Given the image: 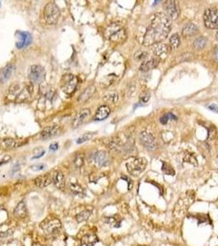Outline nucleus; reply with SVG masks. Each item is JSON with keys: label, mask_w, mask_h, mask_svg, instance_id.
<instances>
[{"label": "nucleus", "mask_w": 218, "mask_h": 246, "mask_svg": "<svg viewBox=\"0 0 218 246\" xmlns=\"http://www.w3.org/2000/svg\"><path fill=\"white\" fill-rule=\"evenodd\" d=\"M207 44V39L203 36H200L194 40V46L196 49H203Z\"/></svg>", "instance_id": "obj_28"}, {"label": "nucleus", "mask_w": 218, "mask_h": 246, "mask_svg": "<svg viewBox=\"0 0 218 246\" xmlns=\"http://www.w3.org/2000/svg\"><path fill=\"white\" fill-rule=\"evenodd\" d=\"M70 189L72 190V191L75 195H81L84 193L83 188L76 183H72V184H70Z\"/></svg>", "instance_id": "obj_31"}, {"label": "nucleus", "mask_w": 218, "mask_h": 246, "mask_svg": "<svg viewBox=\"0 0 218 246\" xmlns=\"http://www.w3.org/2000/svg\"><path fill=\"white\" fill-rule=\"evenodd\" d=\"M104 99L106 101H108L109 103H116L117 100H118V96L116 93H113V94H108L106 95V97L104 98Z\"/></svg>", "instance_id": "obj_33"}, {"label": "nucleus", "mask_w": 218, "mask_h": 246, "mask_svg": "<svg viewBox=\"0 0 218 246\" xmlns=\"http://www.w3.org/2000/svg\"><path fill=\"white\" fill-rule=\"evenodd\" d=\"M0 5H1V4H0Z\"/></svg>", "instance_id": "obj_47"}, {"label": "nucleus", "mask_w": 218, "mask_h": 246, "mask_svg": "<svg viewBox=\"0 0 218 246\" xmlns=\"http://www.w3.org/2000/svg\"><path fill=\"white\" fill-rule=\"evenodd\" d=\"M153 53L159 57H166L169 52V46L166 43H158L152 45Z\"/></svg>", "instance_id": "obj_16"}, {"label": "nucleus", "mask_w": 218, "mask_h": 246, "mask_svg": "<svg viewBox=\"0 0 218 246\" xmlns=\"http://www.w3.org/2000/svg\"><path fill=\"white\" fill-rule=\"evenodd\" d=\"M90 110L89 108H85L83 110L79 112L76 117H74L72 122V127L73 128H77L79 127L80 125H82L85 122V121L90 117Z\"/></svg>", "instance_id": "obj_14"}, {"label": "nucleus", "mask_w": 218, "mask_h": 246, "mask_svg": "<svg viewBox=\"0 0 218 246\" xmlns=\"http://www.w3.org/2000/svg\"><path fill=\"white\" fill-rule=\"evenodd\" d=\"M214 58H215V60L218 62V47H217L216 49H215V52H214Z\"/></svg>", "instance_id": "obj_44"}, {"label": "nucleus", "mask_w": 218, "mask_h": 246, "mask_svg": "<svg viewBox=\"0 0 218 246\" xmlns=\"http://www.w3.org/2000/svg\"><path fill=\"white\" fill-rule=\"evenodd\" d=\"M8 162V161H5V159L2 160V162H0V166H1V165H3V163H5V162Z\"/></svg>", "instance_id": "obj_45"}, {"label": "nucleus", "mask_w": 218, "mask_h": 246, "mask_svg": "<svg viewBox=\"0 0 218 246\" xmlns=\"http://www.w3.org/2000/svg\"><path fill=\"white\" fill-rule=\"evenodd\" d=\"M62 130V127L60 126L57 125H53V126H46L42 130L40 136L43 140H49L52 138H54L56 136L59 135Z\"/></svg>", "instance_id": "obj_12"}, {"label": "nucleus", "mask_w": 218, "mask_h": 246, "mask_svg": "<svg viewBox=\"0 0 218 246\" xmlns=\"http://www.w3.org/2000/svg\"><path fill=\"white\" fill-rule=\"evenodd\" d=\"M217 135V130L214 126H211L208 130V140H213Z\"/></svg>", "instance_id": "obj_38"}, {"label": "nucleus", "mask_w": 218, "mask_h": 246, "mask_svg": "<svg viewBox=\"0 0 218 246\" xmlns=\"http://www.w3.org/2000/svg\"><path fill=\"white\" fill-rule=\"evenodd\" d=\"M139 139L140 141L143 144V145L148 150H155L157 148V142L154 138V136L147 132V131H143L139 135Z\"/></svg>", "instance_id": "obj_11"}, {"label": "nucleus", "mask_w": 218, "mask_h": 246, "mask_svg": "<svg viewBox=\"0 0 218 246\" xmlns=\"http://www.w3.org/2000/svg\"><path fill=\"white\" fill-rule=\"evenodd\" d=\"M106 37L114 43H121L127 38V33L121 25L113 23L109 25L105 32Z\"/></svg>", "instance_id": "obj_2"}, {"label": "nucleus", "mask_w": 218, "mask_h": 246, "mask_svg": "<svg viewBox=\"0 0 218 246\" xmlns=\"http://www.w3.org/2000/svg\"><path fill=\"white\" fill-rule=\"evenodd\" d=\"M12 231H8L7 232H1L0 233V241H4L6 240V239H8L12 236Z\"/></svg>", "instance_id": "obj_37"}, {"label": "nucleus", "mask_w": 218, "mask_h": 246, "mask_svg": "<svg viewBox=\"0 0 218 246\" xmlns=\"http://www.w3.org/2000/svg\"><path fill=\"white\" fill-rule=\"evenodd\" d=\"M53 182L58 189L63 190L65 187V178L63 174L59 171L55 172L53 175Z\"/></svg>", "instance_id": "obj_22"}, {"label": "nucleus", "mask_w": 218, "mask_h": 246, "mask_svg": "<svg viewBox=\"0 0 218 246\" xmlns=\"http://www.w3.org/2000/svg\"><path fill=\"white\" fill-rule=\"evenodd\" d=\"M160 62V60L158 59V58H153V59H151L149 61H144L140 67H139V70L142 71V72H148V71H150L152 69H154L156 68L158 66Z\"/></svg>", "instance_id": "obj_23"}, {"label": "nucleus", "mask_w": 218, "mask_h": 246, "mask_svg": "<svg viewBox=\"0 0 218 246\" xmlns=\"http://www.w3.org/2000/svg\"><path fill=\"white\" fill-rule=\"evenodd\" d=\"M91 138H92V134H84V135H81L79 139L77 140L76 143H77V144H82V143H84V142L88 141L89 140H90Z\"/></svg>", "instance_id": "obj_35"}, {"label": "nucleus", "mask_w": 218, "mask_h": 246, "mask_svg": "<svg viewBox=\"0 0 218 246\" xmlns=\"http://www.w3.org/2000/svg\"><path fill=\"white\" fill-rule=\"evenodd\" d=\"M168 120H169V116H168V114H165V115H163L162 117L160 118V122H161L162 124H163V125L167 124V122H168Z\"/></svg>", "instance_id": "obj_41"}, {"label": "nucleus", "mask_w": 218, "mask_h": 246, "mask_svg": "<svg viewBox=\"0 0 218 246\" xmlns=\"http://www.w3.org/2000/svg\"><path fill=\"white\" fill-rule=\"evenodd\" d=\"M98 241V239L94 234H88L83 236L81 243L83 245L85 246H94Z\"/></svg>", "instance_id": "obj_24"}, {"label": "nucleus", "mask_w": 218, "mask_h": 246, "mask_svg": "<svg viewBox=\"0 0 218 246\" xmlns=\"http://www.w3.org/2000/svg\"><path fill=\"white\" fill-rule=\"evenodd\" d=\"M15 71L13 64H7L0 70V83H4L8 80Z\"/></svg>", "instance_id": "obj_17"}, {"label": "nucleus", "mask_w": 218, "mask_h": 246, "mask_svg": "<svg viewBox=\"0 0 218 246\" xmlns=\"http://www.w3.org/2000/svg\"><path fill=\"white\" fill-rule=\"evenodd\" d=\"M79 84V79L72 74H65L61 79V89L67 95H72Z\"/></svg>", "instance_id": "obj_4"}, {"label": "nucleus", "mask_w": 218, "mask_h": 246, "mask_svg": "<svg viewBox=\"0 0 218 246\" xmlns=\"http://www.w3.org/2000/svg\"><path fill=\"white\" fill-rule=\"evenodd\" d=\"M208 108H209L210 110H212V111H213V112H218V107L216 104L210 105V106L208 107Z\"/></svg>", "instance_id": "obj_43"}, {"label": "nucleus", "mask_w": 218, "mask_h": 246, "mask_svg": "<svg viewBox=\"0 0 218 246\" xmlns=\"http://www.w3.org/2000/svg\"><path fill=\"white\" fill-rule=\"evenodd\" d=\"M181 43V39L180 36L177 34L172 35L170 38V47L171 49H176Z\"/></svg>", "instance_id": "obj_27"}, {"label": "nucleus", "mask_w": 218, "mask_h": 246, "mask_svg": "<svg viewBox=\"0 0 218 246\" xmlns=\"http://www.w3.org/2000/svg\"><path fill=\"white\" fill-rule=\"evenodd\" d=\"M90 212L88 211V210H85V211H82L80 212V213H78L76 217V219L77 222H82V221H85L86 220H88V218L90 217Z\"/></svg>", "instance_id": "obj_29"}, {"label": "nucleus", "mask_w": 218, "mask_h": 246, "mask_svg": "<svg viewBox=\"0 0 218 246\" xmlns=\"http://www.w3.org/2000/svg\"><path fill=\"white\" fill-rule=\"evenodd\" d=\"M148 53H146V52H144V51H138V52L135 53L134 57H135L136 60L141 61V60L145 59L146 57H148Z\"/></svg>", "instance_id": "obj_34"}, {"label": "nucleus", "mask_w": 218, "mask_h": 246, "mask_svg": "<svg viewBox=\"0 0 218 246\" xmlns=\"http://www.w3.org/2000/svg\"><path fill=\"white\" fill-rule=\"evenodd\" d=\"M60 16V9L54 2H49L44 7L43 17L47 24L55 25L58 21Z\"/></svg>", "instance_id": "obj_6"}, {"label": "nucleus", "mask_w": 218, "mask_h": 246, "mask_svg": "<svg viewBox=\"0 0 218 246\" xmlns=\"http://www.w3.org/2000/svg\"><path fill=\"white\" fill-rule=\"evenodd\" d=\"M185 161H187V162H189V163H194V162L193 161H194V162H196V158H194V157H193L191 154H187L186 155V157L185 158Z\"/></svg>", "instance_id": "obj_40"}, {"label": "nucleus", "mask_w": 218, "mask_h": 246, "mask_svg": "<svg viewBox=\"0 0 218 246\" xmlns=\"http://www.w3.org/2000/svg\"><path fill=\"white\" fill-rule=\"evenodd\" d=\"M199 31L198 27L193 23H189L187 24L182 30V35L184 36H192L197 34Z\"/></svg>", "instance_id": "obj_25"}, {"label": "nucleus", "mask_w": 218, "mask_h": 246, "mask_svg": "<svg viewBox=\"0 0 218 246\" xmlns=\"http://www.w3.org/2000/svg\"><path fill=\"white\" fill-rule=\"evenodd\" d=\"M84 161H85V158L84 155L82 154H76L74 158V164L76 167H81L84 165Z\"/></svg>", "instance_id": "obj_30"}, {"label": "nucleus", "mask_w": 218, "mask_h": 246, "mask_svg": "<svg viewBox=\"0 0 218 246\" xmlns=\"http://www.w3.org/2000/svg\"><path fill=\"white\" fill-rule=\"evenodd\" d=\"M53 180V177L49 175H41L35 179V184L39 188H44L47 187Z\"/></svg>", "instance_id": "obj_21"}, {"label": "nucleus", "mask_w": 218, "mask_h": 246, "mask_svg": "<svg viewBox=\"0 0 218 246\" xmlns=\"http://www.w3.org/2000/svg\"><path fill=\"white\" fill-rule=\"evenodd\" d=\"M162 172L167 174V175H169V176H174L175 175V171L174 169L170 166L168 163H166V162H162Z\"/></svg>", "instance_id": "obj_32"}, {"label": "nucleus", "mask_w": 218, "mask_h": 246, "mask_svg": "<svg viewBox=\"0 0 218 246\" xmlns=\"http://www.w3.org/2000/svg\"><path fill=\"white\" fill-rule=\"evenodd\" d=\"M58 148H59V145H58V143H53V144L50 145L49 149H50L51 151H57V150L58 149Z\"/></svg>", "instance_id": "obj_42"}, {"label": "nucleus", "mask_w": 218, "mask_h": 246, "mask_svg": "<svg viewBox=\"0 0 218 246\" xmlns=\"http://www.w3.org/2000/svg\"><path fill=\"white\" fill-rule=\"evenodd\" d=\"M163 9L170 20H176L180 15V8L176 1H166L163 3Z\"/></svg>", "instance_id": "obj_9"}, {"label": "nucleus", "mask_w": 218, "mask_h": 246, "mask_svg": "<svg viewBox=\"0 0 218 246\" xmlns=\"http://www.w3.org/2000/svg\"><path fill=\"white\" fill-rule=\"evenodd\" d=\"M216 38H217V39L218 40V31L217 32V34H216Z\"/></svg>", "instance_id": "obj_46"}, {"label": "nucleus", "mask_w": 218, "mask_h": 246, "mask_svg": "<svg viewBox=\"0 0 218 246\" xmlns=\"http://www.w3.org/2000/svg\"><path fill=\"white\" fill-rule=\"evenodd\" d=\"M94 160L99 166H107L110 164L109 155L105 151H98L94 155Z\"/></svg>", "instance_id": "obj_15"}, {"label": "nucleus", "mask_w": 218, "mask_h": 246, "mask_svg": "<svg viewBox=\"0 0 218 246\" xmlns=\"http://www.w3.org/2000/svg\"><path fill=\"white\" fill-rule=\"evenodd\" d=\"M149 98H150V95H149V94L146 93V94H142V95L140 96V100L142 101V103H147V102L148 101Z\"/></svg>", "instance_id": "obj_39"}, {"label": "nucleus", "mask_w": 218, "mask_h": 246, "mask_svg": "<svg viewBox=\"0 0 218 246\" xmlns=\"http://www.w3.org/2000/svg\"><path fill=\"white\" fill-rule=\"evenodd\" d=\"M39 227L47 235L55 237L60 233L62 224L58 218L53 217H49L40 223Z\"/></svg>", "instance_id": "obj_3"}, {"label": "nucleus", "mask_w": 218, "mask_h": 246, "mask_svg": "<svg viewBox=\"0 0 218 246\" xmlns=\"http://www.w3.org/2000/svg\"><path fill=\"white\" fill-rule=\"evenodd\" d=\"M13 214L17 218H19V219H23L26 217L27 209H26V205H25L24 201H21L17 205V207L14 209Z\"/></svg>", "instance_id": "obj_19"}, {"label": "nucleus", "mask_w": 218, "mask_h": 246, "mask_svg": "<svg viewBox=\"0 0 218 246\" xmlns=\"http://www.w3.org/2000/svg\"><path fill=\"white\" fill-rule=\"evenodd\" d=\"M148 164L144 158H131L126 162V169L128 172L134 176H137L144 171Z\"/></svg>", "instance_id": "obj_5"}, {"label": "nucleus", "mask_w": 218, "mask_h": 246, "mask_svg": "<svg viewBox=\"0 0 218 246\" xmlns=\"http://www.w3.org/2000/svg\"><path fill=\"white\" fill-rule=\"evenodd\" d=\"M171 29V20L163 12H157L152 15L151 22L144 36L143 43L151 46L164 40Z\"/></svg>", "instance_id": "obj_1"}, {"label": "nucleus", "mask_w": 218, "mask_h": 246, "mask_svg": "<svg viewBox=\"0 0 218 246\" xmlns=\"http://www.w3.org/2000/svg\"><path fill=\"white\" fill-rule=\"evenodd\" d=\"M203 22L209 29H218V9L212 7L207 9L203 14Z\"/></svg>", "instance_id": "obj_8"}, {"label": "nucleus", "mask_w": 218, "mask_h": 246, "mask_svg": "<svg viewBox=\"0 0 218 246\" xmlns=\"http://www.w3.org/2000/svg\"><path fill=\"white\" fill-rule=\"evenodd\" d=\"M190 191H188L186 194H185L184 197L181 198L178 202L176 203V209L175 210H177L178 209V214L181 213L182 212H184L185 210L188 209L189 206L193 203L194 199V193L191 191V194H189Z\"/></svg>", "instance_id": "obj_10"}, {"label": "nucleus", "mask_w": 218, "mask_h": 246, "mask_svg": "<svg viewBox=\"0 0 218 246\" xmlns=\"http://www.w3.org/2000/svg\"><path fill=\"white\" fill-rule=\"evenodd\" d=\"M95 90H96V89H95V87L94 86L88 87L85 91L80 95L78 100H79L80 102H85L86 100H88V99L90 98L91 96L94 94Z\"/></svg>", "instance_id": "obj_26"}, {"label": "nucleus", "mask_w": 218, "mask_h": 246, "mask_svg": "<svg viewBox=\"0 0 218 246\" xmlns=\"http://www.w3.org/2000/svg\"><path fill=\"white\" fill-rule=\"evenodd\" d=\"M25 143V141H21V140L8 138V139L3 140L2 141V144L5 149H13V148H17L22 146Z\"/></svg>", "instance_id": "obj_18"}, {"label": "nucleus", "mask_w": 218, "mask_h": 246, "mask_svg": "<svg viewBox=\"0 0 218 246\" xmlns=\"http://www.w3.org/2000/svg\"><path fill=\"white\" fill-rule=\"evenodd\" d=\"M46 167V165L43 163H39V164H35L30 166V169L34 172H40L43 170Z\"/></svg>", "instance_id": "obj_36"}, {"label": "nucleus", "mask_w": 218, "mask_h": 246, "mask_svg": "<svg viewBox=\"0 0 218 246\" xmlns=\"http://www.w3.org/2000/svg\"><path fill=\"white\" fill-rule=\"evenodd\" d=\"M19 38L21 39V41H18L16 43V47L18 49H25L28 47L32 42V37L29 32L27 31H17Z\"/></svg>", "instance_id": "obj_13"}, {"label": "nucleus", "mask_w": 218, "mask_h": 246, "mask_svg": "<svg viewBox=\"0 0 218 246\" xmlns=\"http://www.w3.org/2000/svg\"><path fill=\"white\" fill-rule=\"evenodd\" d=\"M28 77L31 83L39 85L45 80L46 72L40 65H32L29 68Z\"/></svg>", "instance_id": "obj_7"}, {"label": "nucleus", "mask_w": 218, "mask_h": 246, "mask_svg": "<svg viewBox=\"0 0 218 246\" xmlns=\"http://www.w3.org/2000/svg\"><path fill=\"white\" fill-rule=\"evenodd\" d=\"M110 112H111V110H110L108 106L103 105V106L98 108V109L96 112L94 119L95 121H103V120L106 119L107 117H108L109 114H110Z\"/></svg>", "instance_id": "obj_20"}]
</instances>
